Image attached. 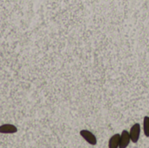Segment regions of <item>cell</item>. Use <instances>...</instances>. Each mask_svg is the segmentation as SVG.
I'll return each instance as SVG.
<instances>
[{
	"label": "cell",
	"instance_id": "cell-1",
	"mask_svg": "<svg viewBox=\"0 0 149 148\" xmlns=\"http://www.w3.org/2000/svg\"><path fill=\"white\" fill-rule=\"evenodd\" d=\"M141 125L139 123H135L134 125H133V126L130 129L129 134H130V138H131V141L134 143H137L139 141L140 139V135H141Z\"/></svg>",
	"mask_w": 149,
	"mask_h": 148
},
{
	"label": "cell",
	"instance_id": "cell-2",
	"mask_svg": "<svg viewBox=\"0 0 149 148\" xmlns=\"http://www.w3.org/2000/svg\"><path fill=\"white\" fill-rule=\"evenodd\" d=\"M79 133H80L81 137H83V139L88 144H90L92 146L97 145V138L95 137V135L92 132H90L88 130H81L79 132Z\"/></svg>",
	"mask_w": 149,
	"mask_h": 148
},
{
	"label": "cell",
	"instance_id": "cell-3",
	"mask_svg": "<svg viewBox=\"0 0 149 148\" xmlns=\"http://www.w3.org/2000/svg\"><path fill=\"white\" fill-rule=\"evenodd\" d=\"M131 141V138H130V134L127 130H123L120 135V148H126L128 147V145L130 144Z\"/></svg>",
	"mask_w": 149,
	"mask_h": 148
},
{
	"label": "cell",
	"instance_id": "cell-4",
	"mask_svg": "<svg viewBox=\"0 0 149 148\" xmlns=\"http://www.w3.org/2000/svg\"><path fill=\"white\" fill-rule=\"evenodd\" d=\"M17 132V128L10 124H4L0 126V133H15Z\"/></svg>",
	"mask_w": 149,
	"mask_h": 148
},
{
	"label": "cell",
	"instance_id": "cell-5",
	"mask_svg": "<svg viewBox=\"0 0 149 148\" xmlns=\"http://www.w3.org/2000/svg\"><path fill=\"white\" fill-rule=\"evenodd\" d=\"M120 134L116 133L113 135L108 142V147L109 148H118L120 146Z\"/></svg>",
	"mask_w": 149,
	"mask_h": 148
},
{
	"label": "cell",
	"instance_id": "cell-6",
	"mask_svg": "<svg viewBox=\"0 0 149 148\" xmlns=\"http://www.w3.org/2000/svg\"><path fill=\"white\" fill-rule=\"evenodd\" d=\"M143 131L146 137H149V117L145 116L143 120Z\"/></svg>",
	"mask_w": 149,
	"mask_h": 148
}]
</instances>
